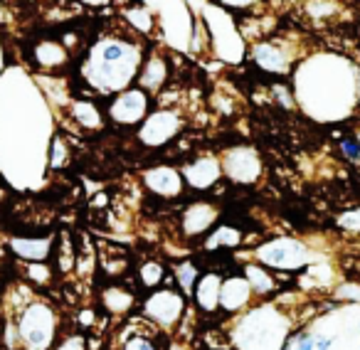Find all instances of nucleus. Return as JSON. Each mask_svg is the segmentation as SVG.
<instances>
[{
  "label": "nucleus",
  "instance_id": "nucleus-1",
  "mask_svg": "<svg viewBox=\"0 0 360 350\" xmlns=\"http://www.w3.org/2000/svg\"><path fill=\"white\" fill-rule=\"evenodd\" d=\"M146 60L143 37L126 25V32L109 30L94 40L84 52L80 77L89 92L114 97L134 86L136 74Z\"/></svg>",
  "mask_w": 360,
  "mask_h": 350
},
{
  "label": "nucleus",
  "instance_id": "nucleus-2",
  "mask_svg": "<svg viewBox=\"0 0 360 350\" xmlns=\"http://www.w3.org/2000/svg\"><path fill=\"white\" fill-rule=\"evenodd\" d=\"M8 318L18 333L20 350H52V345L57 343L60 314L45 296H23V301L15 306V314Z\"/></svg>",
  "mask_w": 360,
  "mask_h": 350
},
{
  "label": "nucleus",
  "instance_id": "nucleus-3",
  "mask_svg": "<svg viewBox=\"0 0 360 350\" xmlns=\"http://www.w3.org/2000/svg\"><path fill=\"white\" fill-rule=\"evenodd\" d=\"M141 316L158 331H173L185 316V294L176 289H153L141 303Z\"/></svg>",
  "mask_w": 360,
  "mask_h": 350
},
{
  "label": "nucleus",
  "instance_id": "nucleus-4",
  "mask_svg": "<svg viewBox=\"0 0 360 350\" xmlns=\"http://www.w3.org/2000/svg\"><path fill=\"white\" fill-rule=\"evenodd\" d=\"M180 131H183V114L173 106H160L141 121L139 131H136V141L143 148H163Z\"/></svg>",
  "mask_w": 360,
  "mask_h": 350
},
{
  "label": "nucleus",
  "instance_id": "nucleus-5",
  "mask_svg": "<svg viewBox=\"0 0 360 350\" xmlns=\"http://www.w3.org/2000/svg\"><path fill=\"white\" fill-rule=\"evenodd\" d=\"M148 114H151V97L139 86H128L109 99L104 116L121 129H134V126H141V121Z\"/></svg>",
  "mask_w": 360,
  "mask_h": 350
},
{
  "label": "nucleus",
  "instance_id": "nucleus-6",
  "mask_svg": "<svg viewBox=\"0 0 360 350\" xmlns=\"http://www.w3.org/2000/svg\"><path fill=\"white\" fill-rule=\"evenodd\" d=\"M222 175L237 185H254L262 175V158L252 146H232L227 148L220 158Z\"/></svg>",
  "mask_w": 360,
  "mask_h": 350
},
{
  "label": "nucleus",
  "instance_id": "nucleus-7",
  "mask_svg": "<svg viewBox=\"0 0 360 350\" xmlns=\"http://www.w3.org/2000/svg\"><path fill=\"white\" fill-rule=\"evenodd\" d=\"M141 183H143V188H146L151 195L163 197V200H176V197H180L185 190L180 171L173 166H165V163L141 173Z\"/></svg>",
  "mask_w": 360,
  "mask_h": 350
},
{
  "label": "nucleus",
  "instance_id": "nucleus-8",
  "mask_svg": "<svg viewBox=\"0 0 360 350\" xmlns=\"http://www.w3.org/2000/svg\"><path fill=\"white\" fill-rule=\"evenodd\" d=\"M5 247L8 252L15 259H20L23 264H45L55 254V237L52 234H43V237H20V234H12V237H8Z\"/></svg>",
  "mask_w": 360,
  "mask_h": 350
},
{
  "label": "nucleus",
  "instance_id": "nucleus-9",
  "mask_svg": "<svg viewBox=\"0 0 360 350\" xmlns=\"http://www.w3.org/2000/svg\"><path fill=\"white\" fill-rule=\"evenodd\" d=\"M252 60L259 69L272 74H289L291 69V49L287 45L276 40V37H269V40H259V42L252 45L250 49Z\"/></svg>",
  "mask_w": 360,
  "mask_h": 350
},
{
  "label": "nucleus",
  "instance_id": "nucleus-10",
  "mask_svg": "<svg viewBox=\"0 0 360 350\" xmlns=\"http://www.w3.org/2000/svg\"><path fill=\"white\" fill-rule=\"evenodd\" d=\"M256 257H259L262 264L274 266V269H296L309 259V254L296 240H274L259 247Z\"/></svg>",
  "mask_w": 360,
  "mask_h": 350
},
{
  "label": "nucleus",
  "instance_id": "nucleus-11",
  "mask_svg": "<svg viewBox=\"0 0 360 350\" xmlns=\"http://www.w3.org/2000/svg\"><path fill=\"white\" fill-rule=\"evenodd\" d=\"M117 350H163L158 328L148 323L143 316L128 321L126 326L119 331Z\"/></svg>",
  "mask_w": 360,
  "mask_h": 350
},
{
  "label": "nucleus",
  "instance_id": "nucleus-12",
  "mask_svg": "<svg viewBox=\"0 0 360 350\" xmlns=\"http://www.w3.org/2000/svg\"><path fill=\"white\" fill-rule=\"evenodd\" d=\"M180 175H183V183L190 185L193 190H210L222 178L220 158L217 155H197L180 168Z\"/></svg>",
  "mask_w": 360,
  "mask_h": 350
},
{
  "label": "nucleus",
  "instance_id": "nucleus-13",
  "mask_svg": "<svg viewBox=\"0 0 360 350\" xmlns=\"http://www.w3.org/2000/svg\"><path fill=\"white\" fill-rule=\"evenodd\" d=\"M168 77H171L168 60H165L163 55H158V52H151V55L143 60V64H141L134 86H139V89H143V92L148 94V97H153V94H158L160 89H163Z\"/></svg>",
  "mask_w": 360,
  "mask_h": 350
},
{
  "label": "nucleus",
  "instance_id": "nucleus-14",
  "mask_svg": "<svg viewBox=\"0 0 360 350\" xmlns=\"http://www.w3.org/2000/svg\"><path fill=\"white\" fill-rule=\"evenodd\" d=\"M217 217H220V212H217L215 205L205 203V200H197V203L188 205L183 210L180 229H183L185 237H200V234H205L217 222Z\"/></svg>",
  "mask_w": 360,
  "mask_h": 350
},
{
  "label": "nucleus",
  "instance_id": "nucleus-15",
  "mask_svg": "<svg viewBox=\"0 0 360 350\" xmlns=\"http://www.w3.org/2000/svg\"><path fill=\"white\" fill-rule=\"evenodd\" d=\"M30 57L43 72H57L69 64V47L62 40H40L32 45Z\"/></svg>",
  "mask_w": 360,
  "mask_h": 350
},
{
  "label": "nucleus",
  "instance_id": "nucleus-16",
  "mask_svg": "<svg viewBox=\"0 0 360 350\" xmlns=\"http://www.w3.org/2000/svg\"><path fill=\"white\" fill-rule=\"evenodd\" d=\"M99 303L106 311V316L126 318L136 308V294L123 284H106L101 294H99Z\"/></svg>",
  "mask_w": 360,
  "mask_h": 350
},
{
  "label": "nucleus",
  "instance_id": "nucleus-17",
  "mask_svg": "<svg viewBox=\"0 0 360 350\" xmlns=\"http://www.w3.org/2000/svg\"><path fill=\"white\" fill-rule=\"evenodd\" d=\"M69 118L86 134H97L106 123L104 111L99 109L97 101H92V99H72L69 101Z\"/></svg>",
  "mask_w": 360,
  "mask_h": 350
},
{
  "label": "nucleus",
  "instance_id": "nucleus-18",
  "mask_svg": "<svg viewBox=\"0 0 360 350\" xmlns=\"http://www.w3.org/2000/svg\"><path fill=\"white\" fill-rule=\"evenodd\" d=\"M252 299V289L244 277H230L222 279L220 286V308L227 314H235V311H242Z\"/></svg>",
  "mask_w": 360,
  "mask_h": 350
},
{
  "label": "nucleus",
  "instance_id": "nucleus-19",
  "mask_svg": "<svg viewBox=\"0 0 360 350\" xmlns=\"http://www.w3.org/2000/svg\"><path fill=\"white\" fill-rule=\"evenodd\" d=\"M220 286H222V277L220 274H202L200 279L193 286V299H195L197 308L205 311V314H215L220 308Z\"/></svg>",
  "mask_w": 360,
  "mask_h": 350
},
{
  "label": "nucleus",
  "instance_id": "nucleus-20",
  "mask_svg": "<svg viewBox=\"0 0 360 350\" xmlns=\"http://www.w3.org/2000/svg\"><path fill=\"white\" fill-rule=\"evenodd\" d=\"M136 279H139V286L146 291L160 289V284L165 282V264L160 259H143L139 266H136Z\"/></svg>",
  "mask_w": 360,
  "mask_h": 350
},
{
  "label": "nucleus",
  "instance_id": "nucleus-21",
  "mask_svg": "<svg viewBox=\"0 0 360 350\" xmlns=\"http://www.w3.org/2000/svg\"><path fill=\"white\" fill-rule=\"evenodd\" d=\"M123 23L131 27L134 32H139L141 37H146L153 32V27H156V18L151 15V10L143 5H131V8H123Z\"/></svg>",
  "mask_w": 360,
  "mask_h": 350
},
{
  "label": "nucleus",
  "instance_id": "nucleus-22",
  "mask_svg": "<svg viewBox=\"0 0 360 350\" xmlns=\"http://www.w3.org/2000/svg\"><path fill=\"white\" fill-rule=\"evenodd\" d=\"M242 242V234H239L237 227H230V225H222L217 227L213 234H208V240H205V249H222V247H237Z\"/></svg>",
  "mask_w": 360,
  "mask_h": 350
},
{
  "label": "nucleus",
  "instance_id": "nucleus-23",
  "mask_svg": "<svg viewBox=\"0 0 360 350\" xmlns=\"http://www.w3.org/2000/svg\"><path fill=\"white\" fill-rule=\"evenodd\" d=\"M244 279H247V284H250L252 294H269V291L274 289V279H272V274H267L262 266H256V264L244 266Z\"/></svg>",
  "mask_w": 360,
  "mask_h": 350
},
{
  "label": "nucleus",
  "instance_id": "nucleus-24",
  "mask_svg": "<svg viewBox=\"0 0 360 350\" xmlns=\"http://www.w3.org/2000/svg\"><path fill=\"white\" fill-rule=\"evenodd\" d=\"M197 279H200V269L195 266V262L185 259L176 266V282L183 294H193V286H195Z\"/></svg>",
  "mask_w": 360,
  "mask_h": 350
},
{
  "label": "nucleus",
  "instance_id": "nucleus-25",
  "mask_svg": "<svg viewBox=\"0 0 360 350\" xmlns=\"http://www.w3.org/2000/svg\"><path fill=\"white\" fill-rule=\"evenodd\" d=\"M336 12H338V5L333 0H309V3H306V15L311 20L333 18Z\"/></svg>",
  "mask_w": 360,
  "mask_h": 350
},
{
  "label": "nucleus",
  "instance_id": "nucleus-26",
  "mask_svg": "<svg viewBox=\"0 0 360 350\" xmlns=\"http://www.w3.org/2000/svg\"><path fill=\"white\" fill-rule=\"evenodd\" d=\"M69 158V148H67V141L62 138L60 134L52 138V146H49V166L52 168H62L67 163Z\"/></svg>",
  "mask_w": 360,
  "mask_h": 350
},
{
  "label": "nucleus",
  "instance_id": "nucleus-27",
  "mask_svg": "<svg viewBox=\"0 0 360 350\" xmlns=\"http://www.w3.org/2000/svg\"><path fill=\"white\" fill-rule=\"evenodd\" d=\"M25 271H27V279H32L35 284L47 286L52 282V269L47 266V262L45 264H25Z\"/></svg>",
  "mask_w": 360,
  "mask_h": 350
},
{
  "label": "nucleus",
  "instance_id": "nucleus-28",
  "mask_svg": "<svg viewBox=\"0 0 360 350\" xmlns=\"http://www.w3.org/2000/svg\"><path fill=\"white\" fill-rule=\"evenodd\" d=\"M52 350H86V338L82 333H69L60 343L52 345Z\"/></svg>",
  "mask_w": 360,
  "mask_h": 350
},
{
  "label": "nucleus",
  "instance_id": "nucleus-29",
  "mask_svg": "<svg viewBox=\"0 0 360 350\" xmlns=\"http://www.w3.org/2000/svg\"><path fill=\"white\" fill-rule=\"evenodd\" d=\"M341 151L346 153V158L353 160V163H360V143L350 136H343L341 138Z\"/></svg>",
  "mask_w": 360,
  "mask_h": 350
},
{
  "label": "nucleus",
  "instance_id": "nucleus-30",
  "mask_svg": "<svg viewBox=\"0 0 360 350\" xmlns=\"http://www.w3.org/2000/svg\"><path fill=\"white\" fill-rule=\"evenodd\" d=\"M338 225H341L343 229H350V232H360V210L341 215L338 217Z\"/></svg>",
  "mask_w": 360,
  "mask_h": 350
},
{
  "label": "nucleus",
  "instance_id": "nucleus-31",
  "mask_svg": "<svg viewBox=\"0 0 360 350\" xmlns=\"http://www.w3.org/2000/svg\"><path fill=\"white\" fill-rule=\"evenodd\" d=\"M217 5L227 8V10H247L254 5V0H215Z\"/></svg>",
  "mask_w": 360,
  "mask_h": 350
},
{
  "label": "nucleus",
  "instance_id": "nucleus-32",
  "mask_svg": "<svg viewBox=\"0 0 360 350\" xmlns=\"http://www.w3.org/2000/svg\"><path fill=\"white\" fill-rule=\"evenodd\" d=\"M272 89H274V92L279 94V101H281V104H284V106H293V99H291L293 94H291V89H289L287 84H274Z\"/></svg>",
  "mask_w": 360,
  "mask_h": 350
},
{
  "label": "nucleus",
  "instance_id": "nucleus-33",
  "mask_svg": "<svg viewBox=\"0 0 360 350\" xmlns=\"http://www.w3.org/2000/svg\"><path fill=\"white\" fill-rule=\"evenodd\" d=\"M296 350H313V336H299L296 338Z\"/></svg>",
  "mask_w": 360,
  "mask_h": 350
},
{
  "label": "nucleus",
  "instance_id": "nucleus-34",
  "mask_svg": "<svg viewBox=\"0 0 360 350\" xmlns=\"http://www.w3.org/2000/svg\"><path fill=\"white\" fill-rule=\"evenodd\" d=\"M331 348V338L324 336H313V350H328Z\"/></svg>",
  "mask_w": 360,
  "mask_h": 350
},
{
  "label": "nucleus",
  "instance_id": "nucleus-35",
  "mask_svg": "<svg viewBox=\"0 0 360 350\" xmlns=\"http://www.w3.org/2000/svg\"><path fill=\"white\" fill-rule=\"evenodd\" d=\"M84 5H89V8H106L111 3V0H82Z\"/></svg>",
  "mask_w": 360,
  "mask_h": 350
},
{
  "label": "nucleus",
  "instance_id": "nucleus-36",
  "mask_svg": "<svg viewBox=\"0 0 360 350\" xmlns=\"http://www.w3.org/2000/svg\"><path fill=\"white\" fill-rule=\"evenodd\" d=\"M353 84H355V97H358V101H360V69H355Z\"/></svg>",
  "mask_w": 360,
  "mask_h": 350
},
{
  "label": "nucleus",
  "instance_id": "nucleus-37",
  "mask_svg": "<svg viewBox=\"0 0 360 350\" xmlns=\"http://www.w3.org/2000/svg\"><path fill=\"white\" fill-rule=\"evenodd\" d=\"M355 141H358V143H360V131H358V138H355Z\"/></svg>",
  "mask_w": 360,
  "mask_h": 350
},
{
  "label": "nucleus",
  "instance_id": "nucleus-38",
  "mask_svg": "<svg viewBox=\"0 0 360 350\" xmlns=\"http://www.w3.org/2000/svg\"><path fill=\"white\" fill-rule=\"evenodd\" d=\"M358 37H360V27H358Z\"/></svg>",
  "mask_w": 360,
  "mask_h": 350
}]
</instances>
